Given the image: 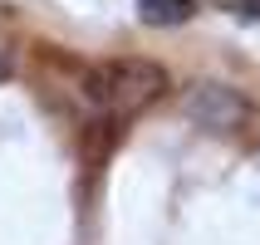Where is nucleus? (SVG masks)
<instances>
[{"mask_svg":"<svg viewBox=\"0 0 260 245\" xmlns=\"http://www.w3.org/2000/svg\"><path fill=\"white\" fill-rule=\"evenodd\" d=\"M167 88V69L152 59H103L84 74V93L93 108L113 118H128L138 108H147L152 98H162Z\"/></svg>","mask_w":260,"mask_h":245,"instance_id":"obj_1","label":"nucleus"},{"mask_svg":"<svg viewBox=\"0 0 260 245\" xmlns=\"http://www.w3.org/2000/svg\"><path fill=\"white\" fill-rule=\"evenodd\" d=\"M197 0H138V20L143 25H182L191 20Z\"/></svg>","mask_w":260,"mask_h":245,"instance_id":"obj_3","label":"nucleus"},{"mask_svg":"<svg viewBox=\"0 0 260 245\" xmlns=\"http://www.w3.org/2000/svg\"><path fill=\"white\" fill-rule=\"evenodd\" d=\"M246 15H255V20H260V0H246Z\"/></svg>","mask_w":260,"mask_h":245,"instance_id":"obj_5","label":"nucleus"},{"mask_svg":"<svg viewBox=\"0 0 260 245\" xmlns=\"http://www.w3.org/2000/svg\"><path fill=\"white\" fill-rule=\"evenodd\" d=\"M187 113H191V123H202V128L226 132V128H236V123L246 118V98H241L236 88H226V84H202L197 93H187Z\"/></svg>","mask_w":260,"mask_h":245,"instance_id":"obj_2","label":"nucleus"},{"mask_svg":"<svg viewBox=\"0 0 260 245\" xmlns=\"http://www.w3.org/2000/svg\"><path fill=\"white\" fill-rule=\"evenodd\" d=\"M10 69H15V49H10V40L0 34V84L10 79Z\"/></svg>","mask_w":260,"mask_h":245,"instance_id":"obj_4","label":"nucleus"}]
</instances>
